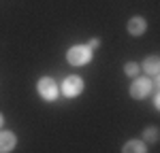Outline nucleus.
I'll list each match as a JSON object with an SVG mask.
<instances>
[{
  "mask_svg": "<svg viewBox=\"0 0 160 153\" xmlns=\"http://www.w3.org/2000/svg\"><path fill=\"white\" fill-rule=\"evenodd\" d=\"M92 60V49L88 45H73L66 51V62L73 66H86Z\"/></svg>",
  "mask_w": 160,
  "mask_h": 153,
  "instance_id": "f257e3e1",
  "label": "nucleus"
},
{
  "mask_svg": "<svg viewBox=\"0 0 160 153\" xmlns=\"http://www.w3.org/2000/svg\"><path fill=\"white\" fill-rule=\"evenodd\" d=\"M37 91H38V96H41V98H43L45 102H53L56 98H58V96H60L58 83H56L51 76H43V79H38Z\"/></svg>",
  "mask_w": 160,
  "mask_h": 153,
  "instance_id": "f03ea898",
  "label": "nucleus"
},
{
  "mask_svg": "<svg viewBox=\"0 0 160 153\" xmlns=\"http://www.w3.org/2000/svg\"><path fill=\"white\" fill-rule=\"evenodd\" d=\"M154 87V83H152V79H143V76H135V81L130 83V96L135 98V100H143V98H148L149 91Z\"/></svg>",
  "mask_w": 160,
  "mask_h": 153,
  "instance_id": "7ed1b4c3",
  "label": "nucleus"
},
{
  "mask_svg": "<svg viewBox=\"0 0 160 153\" xmlns=\"http://www.w3.org/2000/svg\"><path fill=\"white\" fill-rule=\"evenodd\" d=\"M83 79L81 76H77V75H71V76H66L64 79V83H62V87L60 91L66 96V98H77L81 91H83Z\"/></svg>",
  "mask_w": 160,
  "mask_h": 153,
  "instance_id": "20e7f679",
  "label": "nucleus"
},
{
  "mask_svg": "<svg viewBox=\"0 0 160 153\" xmlns=\"http://www.w3.org/2000/svg\"><path fill=\"white\" fill-rule=\"evenodd\" d=\"M17 145V136L11 130H0V153H9L15 149Z\"/></svg>",
  "mask_w": 160,
  "mask_h": 153,
  "instance_id": "39448f33",
  "label": "nucleus"
},
{
  "mask_svg": "<svg viewBox=\"0 0 160 153\" xmlns=\"http://www.w3.org/2000/svg\"><path fill=\"white\" fill-rule=\"evenodd\" d=\"M126 28H128V32H130L132 36H141V34L148 30V21H145L143 17H132Z\"/></svg>",
  "mask_w": 160,
  "mask_h": 153,
  "instance_id": "423d86ee",
  "label": "nucleus"
},
{
  "mask_svg": "<svg viewBox=\"0 0 160 153\" xmlns=\"http://www.w3.org/2000/svg\"><path fill=\"white\" fill-rule=\"evenodd\" d=\"M143 72L149 76H158V72H160V58L158 55H149L148 60L143 62Z\"/></svg>",
  "mask_w": 160,
  "mask_h": 153,
  "instance_id": "0eeeda50",
  "label": "nucleus"
},
{
  "mask_svg": "<svg viewBox=\"0 0 160 153\" xmlns=\"http://www.w3.org/2000/svg\"><path fill=\"white\" fill-rule=\"evenodd\" d=\"M124 153H145L148 147H145V140H128L122 147Z\"/></svg>",
  "mask_w": 160,
  "mask_h": 153,
  "instance_id": "6e6552de",
  "label": "nucleus"
},
{
  "mask_svg": "<svg viewBox=\"0 0 160 153\" xmlns=\"http://www.w3.org/2000/svg\"><path fill=\"white\" fill-rule=\"evenodd\" d=\"M143 140L145 142H156L158 140V128H154V126H149L143 130Z\"/></svg>",
  "mask_w": 160,
  "mask_h": 153,
  "instance_id": "1a4fd4ad",
  "label": "nucleus"
},
{
  "mask_svg": "<svg viewBox=\"0 0 160 153\" xmlns=\"http://www.w3.org/2000/svg\"><path fill=\"white\" fill-rule=\"evenodd\" d=\"M139 70H141V66L135 64V62H128L126 66H124V72H126L128 76H137V75H139Z\"/></svg>",
  "mask_w": 160,
  "mask_h": 153,
  "instance_id": "9d476101",
  "label": "nucleus"
},
{
  "mask_svg": "<svg viewBox=\"0 0 160 153\" xmlns=\"http://www.w3.org/2000/svg\"><path fill=\"white\" fill-rule=\"evenodd\" d=\"M98 45H100V40H98V38H92V40H90V43H88V47H90V49H92V51L96 49V47H98Z\"/></svg>",
  "mask_w": 160,
  "mask_h": 153,
  "instance_id": "9b49d317",
  "label": "nucleus"
},
{
  "mask_svg": "<svg viewBox=\"0 0 160 153\" xmlns=\"http://www.w3.org/2000/svg\"><path fill=\"white\" fill-rule=\"evenodd\" d=\"M154 106H156V109H160V94L154 98Z\"/></svg>",
  "mask_w": 160,
  "mask_h": 153,
  "instance_id": "f8f14e48",
  "label": "nucleus"
},
{
  "mask_svg": "<svg viewBox=\"0 0 160 153\" xmlns=\"http://www.w3.org/2000/svg\"><path fill=\"white\" fill-rule=\"evenodd\" d=\"M0 128H2V115H0Z\"/></svg>",
  "mask_w": 160,
  "mask_h": 153,
  "instance_id": "ddd939ff",
  "label": "nucleus"
}]
</instances>
